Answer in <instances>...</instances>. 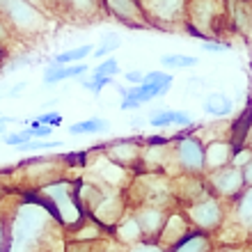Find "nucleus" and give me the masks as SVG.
<instances>
[{"label": "nucleus", "mask_w": 252, "mask_h": 252, "mask_svg": "<svg viewBox=\"0 0 252 252\" xmlns=\"http://www.w3.org/2000/svg\"><path fill=\"white\" fill-rule=\"evenodd\" d=\"M53 222L44 206L26 197L5 222V252H44Z\"/></svg>", "instance_id": "nucleus-1"}, {"label": "nucleus", "mask_w": 252, "mask_h": 252, "mask_svg": "<svg viewBox=\"0 0 252 252\" xmlns=\"http://www.w3.org/2000/svg\"><path fill=\"white\" fill-rule=\"evenodd\" d=\"M37 204H41L60 225L64 227H83L87 220V213L78 199L76 186L69 181H53L41 186L39 195H30Z\"/></svg>", "instance_id": "nucleus-2"}, {"label": "nucleus", "mask_w": 252, "mask_h": 252, "mask_svg": "<svg viewBox=\"0 0 252 252\" xmlns=\"http://www.w3.org/2000/svg\"><path fill=\"white\" fill-rule=\"evenodd\" d=\"M225 19L227 12L220 0H188L184 30L202 39H218V26Z\"/></svg>", "instance_id": "nucleus-3"}, {"label": "nucleus", "mask_w": 252, "mask_h": 252, "mask_svg": "<svg viewBox=\"0 0 252 252\" xmlns=\"http://www.w3.org/2000/svg\"><path fill=\"white\" fill-rule=\"evenodd\" d=\"M0 12L16 34L32 37L46 28V16L32 0H0Z\"/></svg>", "instance_id": "nucleus-4"}, {"label": "nucleus", "mask_w": 252, "mask_h": 252, "mask_svg": "<svg viewBox=\"0 0 252 252\" xmlns=\"http://www.w3.org/2000/svg\"><path fill=\"white\" fill-rule=\"evenodd\" d=\"M184 213H186V218L190 220V225L195 229L211 234V236L225 222V206H222L218 195H213L211 190H206L204 195H199L192 202H186Z\"/></svg>", "instance_id": "nucleus-5"}, {"label": "nucleus", "mask_w": 252, "mask_h": 252, "mask_svg": "<svg viewBox=\"0 0 252 252\" xmlns=\"http://www.w3.org/2000/svg\"><path fill=\"white\" fill-rule=\"evenodd\" d=\"M142 12L152 28L158 30H184L188 0H140Z\"/></svg>", "instance_id": "nucleus-6"}, {"label": "nucleus", "mask_w": 252, "mask_h": 252, "mask_svg": "<svg viewBox=\"0 0 252 252\" xmlns=\"http://www.w3.org/2000/svg\"><path fill=\"white\" fill-rule=\"evenodd\" d=\"M172 163L181 174H204V142L199 135H181L172 147Z\"/></svg>", "instance_id": "nucleus-7"}, {"label": "nucleus", "mask_w": 252, "mask_h": 252, "mask_svg": "<svg viewBox=\"0 0 252 252\" xmlns=\"http://www.w3.org/2000/svg\"><path fill=\"white\" fill-rule=\"evenodd\" d=\"M206 188L218 195L220 199H234L243 188H246V181H243V172H241L239 165H229L220 167V170H213V172H206Z\"/></svg>", "instance_id": "nucleus-8"}, {"label": "nucleus", "mask_w": 252, "mask_h": 252, "mask_svg": "<svg viewBox=\"0 0 252 252\" xmlns=\"http://www.w3.org/2000/svg\"><path fill=\"white\" fill-rule=\"evenodd\" d=\"M101 9L126 28H138V30L152 28L142 12L140 0H101Z\"/></svg>", "instance_id": "nucleus-9"}, {"label": "nucleus", "mask_w": 252, "mask_h": 252, "mask_svg": "<svg viewBox=\"0 0 252 252\" xmlns=\"http://www.w3.org/2000/svg\"><path fill=\"white\" fill-rule=\"evenodd\" d=\"M92 149L94 152H103L115 165L124 167V170H138L140 167L142 147H140L138 140H133V138H120V140L108 142V145H101V147L96 145Z\"/></svg>", "instance_id": "nucleus-10"}, {"label": "nucleus", "mask_w": 252, "mask_h": 252, "mask_svg": "<svg viewBox=\"0 0 252 252\" xmlns=\"http://www.w3.org/2000/svg\"><path fill=\"white\" fill-rule=\"evenodd\" d=\"M167 206H156V204H142L133 209V218L140 227V234H142V241H156L158 239L160 229H163V222L167 218Z\"/></svg>", "instance_id": "nucleus-11"}, {"label": "nucleus", "mask_w": 252, "mask_h": 252, "mask_svg": "<svg viewBox=\"0 0 252 252\" xmlns=\"http://www.w3.org/2000/svg\"><path fill=\"white\" fill-rule=\"evenodd\" d=\"M190 229H192V225L184 211H167V218L163 222V229H160L156 243L167 252V250H172Z\"/></svg>", "instance_id": "nucleus-12"}, {"label": "nucleus", "mask_w": 252, "mask_h": 252, "mask_svg": "<svg viewBox=\"0 0 252 252\" xmlns=\"http://www.w3.org/2000/svg\"><path fill=\"white\" fill-rule=\"evenodd\" d=\"M225 12L234 32L252 41V0H227Z\"/></svg>", "instance_id": "nucleus-13"}, {"label": "nucleus", "mask_w": 252, "mask_h": 252, "mask_svg": "<svg viewBox=\"0 0 252 252\" xmlns=\"http://www.w3.org/2000/svg\"><path fill=\"white\" fill-rule=\"evenodd\" d=\"M234 152H236V145L227 138L204 142V174L229 165L234 158Z\"/></svg>", "instance_id": "nucleus-14"}, {"label": "nucleus", "mask_w": 252, "mask_h": 252, "mask_svg": "<svg viewBox=\"0 0 252 252\" xmlns=\"http://www.w3.org/2000/svg\"><path fill=\"white\" fill-rule=\"evenodd\" d=\"M90 71V66L85 62H76V64H53V62H48V69L44 73V85H58L62 80H71V78H83L85 73Z\"/></svg>", "instance_id": "nucleus-15"}, {"label": "nucleus", "mask_w": 252, "mask_h": 252, "mask_svg": "<svg viewBox=\"0 0 252 252\" xmlns=\"http://www.w3.org/2000/svg\"><path fill=\"white\" fill-rule=\"evenodd\" d=\"M167 252H213V239H211V234L199 232V229L192 227L190 232Z\"/></svg>", "instance_id": "nucleus-16"}, {"label": "nucleus", "mask_w": 252, "mask_h": 252, "mask_svg": "<svg viewBox=\"0 0 252 252\" xmlns=\"http://www.w3.org/2000/svg\"><path fill=\"white\" fill-rule=\"evenodd\" d=\"M234 218L243 232L252 234V186H246L234 197Z\"/></svg>", "instance_id": "nucleus-17"}, {"label": "nucleus", "mask_w": 252, "mask_h": 252, "mask_svg": "<svg viewBox=\"0 0 252 252\" xmlns=\"http://www.w3.org/2000/svg\"><path fill=\"white\" fill-rule=\"evenodd\" d=\"M202 108L209 117H216V120H222V117H229L234 110L232 99L222 92H211L206 94V99L202 101Z\"/></svg>", "instance_id": "nucleus-18"}, {"label": "nucleus", "mask_w": 252, "mask_h": 252, "mask_svg": "<svg viewBox=\"0 0 252 252\" xmlns=\"http://www.w3.org/2000/svg\"><path fill=\"white\" fill-rule=\"evenodd\" d=\"M113 232L117 236V241L124 243V246H133V243L142 241V234H140V227L135 222V218H133V213H128L126 218L122 216V220L113 227Z\"/></svg>", "instance_id": "nucleus-19"}, {"label": "nucleus", "mask_w": 252, "mask_h": 252, "mask_svg": "<svg viewBox=\"0 0 252 252\" xmlns=\"http://www.w3.org/2000/svg\"><path fill=\"white\" fill-rule=\"evenodd\" d=\"M101 12V0H69L66 16L76 21H92Z\"/></svg>", "instance_id": "nucleus-20"}, {"label": "nucleus", "mask_w": 252, "mask_h": 252, "mask_svg": "<svg viewBox=\"0 0 252 252\" xmlns=\"http://www.w3.org/2000/svg\"><path fill=\"white\" fill-rule=\"evenodd\" d=\"M110 131V122L103 120V117H92V120H83L76 122V124L69 126V133L71 135H92V133H106Z\"/></svg>", "instance_id": "nucleus-21"}, {"label": "nucleus", "mask_w": 252, "mask_h": 252, "mask_svg": "<svg viewBox=\"0 0 252 252\" xmlns=\"http://www.w3.org/2000/svg\"><path fill=\"white\" fill-rule=\"evenodd\" d=\"M92 51H94L92 44H83V46H78V48H71V51H64V53H58L51 62H53V64H60V66L76 64V62L85 60L87 55H92Z\"/></svg>", "instance_id": "nucleus-22"}, {"label": "nucleus", "mask_w": 252, "mask_h": 252, "mask_svg": "<svg viewBox=\"0 0 252 252\" xmlns=\"http://www.w3.org/2000/svg\"><path fill=\"white\" fill-rule=\"evenodd\" d=\"M160 66L165 69H188V66H197L199 60L192 55H184V53H167L160 58Z\"/></svg>", "instance_id": "nucleus-23"}, {"label": "nucleus", "mask_w": 252, "mask_h": 252, "mask_svg": "<svg viewBox=\"0 0 252 252\" xmlns=\"http://www.w3.org/2000/svg\"><path fill=\"white\" fill-rule=\"evenodd\" d=\"M120 46H122V39H120V37H117V34H113V32H108L106 37L101 39L99 46L92 51V53H94V58H108V55H113Z\"/></svg>", "instance_id": "nucleus-24"}, {"label": "nucleus", "mask_w": 252, "mask_h": 252, "mask_svg": "<svg viewBox=\"0 0 252 252\" xmlns=\"http://www.w3.org/2000/svg\"><path fill=\"white\" fill-rule=\"evenodd\" d=\"M80 85L85 87V90H90L92 94H101L103 87L115 85V78L113 76H96V73H94V76H90V78L83 76V78H80Z\"/></svg>", "instance_id": "nucleus-25"}, {"label": "nucleus", "mask_w": 252, "mask_h": 252, "mask_svg": "<svg viewBox=\"0 0 252 252\" xmlns=\"http://www.w3.org/2000/svg\"><path fill=\"white\" fill-rule=\"evenodd\" d=\"M147 122H149L154 128H165V126H172V110H167V108L152 110V115L147 117Z\"/></svg>", "instance_id": "nucleus-26"}, {"label": "nucleus", "mask_w": 252, "mask_h": 252, "mask_svg": "<svg viewBox=\"0 0 252 252\" xmlns=\"http://www.w3.org/2000/svg\"><path fill=\"white\" fill-rule=\"evenodd\" d=\"M94 73L96 76H117L120 73V62H117V58H106V60H101L94 66Z\"/></svg>", "instance_id": "nucleus-27"}, {"label": "nucleus", "mask_w": 252, "mask_h": 252, "mask_svg": "<svg viewBox=\"0 0 252 252\" xmlns=\"http://www.w3.org/2000/svg\"><path fill=\"white\" fill-rule=\"evenodd\" d=\"M145 83H152V85H172L174 76L167 71H147L145 73Z\"/></svg>", "instance_id": "nucleus-28"}, {"label": "nucleus", "mask_w": 252, "mask_h": 252, "mask_svg": "<svg viewBox=\"0 0 252 252\" xmlns=\"http://www.w3.org/2000/svg\"><path fill=\"white\" fill-rule=\"evenodd\" d=\"M126 252H165V250H163L156 241H138V243L128 246Z\"/></svg>", "instance_id": "nucleus-29"}, {"label": "nucleus", "mask_w": 252, "mask_h": 252, "mask_svg": "<svg viewBox=\"0 0 252 252\" xmlns=\"http://www.w3.org/2000/svg\"><path fill=\"white\" fill-rule=\"evenodd\" d=\"M202 51L204 53H225V51H229V44L216 41V39H204L202 41Z\"/></svg>", "instance_id": "nucleus-30"}, {"label": "nucleus", "mask_w": 252, "mask_h": 252, "mask_svg": "<svg viewBox=\"0 0 252 252\" xmlns=\"http://www.w3.org/2000/svg\"><path fill=\"white\" fill-rule=\"evenodd\" d=\"M28 140H32V135H30V131H19V133H7V135H5V145L19 147V145H23V142H28Z\"/></svg>", "instance_id": "nucleus-31"}, {"label": "nucleus", "mask_w": 252, "mask_h": 252, "mask_svg": "<svg viewBox=\"0 0 252 252\" xmlns=\"http://www.w3.org/2000/svg\"><path fill=\"white\" fill-rule=\"evenodd\" d=\"M192 115L188 110H172V126H190Z\"/></svg>", "instance_id": "nucleus-32"}, {"label": "nucleus", "mask_w": 252, "mask_h": 252, "mask_svg": "<svg viewBox=\"0 0 252 252\" xmlns=\"http://www.w3.org/2000/svg\"><path fill=\"white\" fill-rule=\"evenodd\" d=\"M53 126H46V124H39L34 126V128H30V135H32V140H46L53 135Z\"/></svg>", "instance_id": "nucleus-33"}, {"label": "nucleus", "mask_w": 252, "mask_h": 252, "mask_svg": "<svg viewBox=\"0 0 252 252\" xmlns=\"http://www.w3.org/2000/svg\"><path fill=\"white\" fill-rule=\"evenodd\" d=\"M12 34H14V30H12V26L7 23V19L0 14V48L5 46L7 41L12 39Z\"/></svg>", "instance_id": "nucleus-34"}, {"label": "nucleus", "mask_w": 252, "mask_h": 252, "mask_svg": "<svg viewBox=\"0 0 252 252\" xmlns=\"http://www.w3.org/2000/svg\"><path fill=\"white\" fill-rule=\"evenodd\" d=\"M37 122L39 124H46V126H60L62 124V115L60 113H41L39 117H37Z\"/></svg>", "instance_id": "nucleus-35"}, {"label": "nucleus", "mask_w": 252, "mask_h": 252, "mask_svg": "<svg viewBox=\"0 0 252 252\" xmlns=\"http://www.w3.org/2000/svg\"><path fill=\"white\" fill-rule=\"evenodd\" d=\"M41 2L58 14H66V5H69V0H41Z\"/></svg>", "instance_id": "nucleus-36"}, {"label": "nucleus", "mask_w": 252, "mask_h": 252, "mask_svg": "<svg viewBox=\"0 0 252 252\" xmlns=\"http://www.w3.org/2000/svg\"><path fill=\"white\" fill-rule=\"evenodd\" d=\"M124 80L128 83V85H142V83H145V73L138 71V69H135V71H126Z\"/></svg>", "instance_id": "nucleus-37"}, {"label": "nucleus", "mask_w": 252, "mask_h": 252, "mask_svg": "<svg viewBox=\"0 0 252 252\" xmlns=\"http://www.w3.org/2000/svg\"><path fill=\"white\" fill-rule=\"evenodd\" d=\"M26 87H28V83L26 80H21V83H16V85H12L9 90H7V96H9V99H19L21 92H26Z\"/></svg>", "instance_id": "nucleus-38"}, {"label": "nucleus", "mask_w": 252, "mask_h": 252, "mask_svg": "<svg viewBox=\"0 0 252 252\" xmlns=\"http://www.w3.org/2000/svg\"><path fill=\"white\" fill-rule=\"evenodd\" d=\"M241 172H243V181H246V186H252V158L241 167Z\"/></svg>", "instance_id": "nucleus-39"}, {"label": "nucleus", "mask_w": 252, "mask_h": 252, "mask_svg": "<svg viewBox=\"0 0 252 252\" xmlns=\"http://www.w3.org/2000/svg\"><path fill=\"white\" fill-rule=\"evenodd\" d=\"M142 106L138 99H122V110H138Z\"/></svg>", "instance_id": "nucleus-40"}, {"label": "nucleus", "mask_w": 252, "mask_h": 252, "mask_svg": "<svg viewBox=\"0 0 252 252\" xmlns=\"http://www.w3.org/2000/svg\"><path fill=\"white\" fill-rule=\"evenodd\" d=\"M0 252H5V220L0 216Z\"/></svg>", "instance_id": "nucleus-41"}, {"label": "nucleus", "mask_w": 252, "mask_h": 252, "mask_svg": "<svg viewBox=\"0 0 252 252\" xmlns=\"http://www.w3.org/2000/svg\"><path fill=\"white\" fill-rule=\"evenodd\" d=\"M145 122L147 120H142V117H131V126H133V128H142V126H145Z\"/></svg>", "instance_id": "nucleus-42"}, {"label": "nucleus", "mask_w": 252, "mask_h": 252, "mask_svg": "<svg viewBox=\"0 0 252 252\" xmlns=\"http://www.w3.org/2000/svg\"><path fill=\"white\" fill-rule=\"evenodd\" d=\"M246 147L252 149V124H250V133H248V138H246Z\"/></svg>", "instance_id": "nucleus-43"}, {"label": "nucleus", "mask_w": 252, "mask_h": 252, "mask_svg": "<svg viewBox=\"0 0 252 252\" xmlns=\"http://www.w3.org/2000/svg\"><path fill=\"white\" fill-rule=\"evenodd\" d=\"M220 252H246L243 248H225V250H220Z\"/></svg>", "instance_id": "nucleus-44"}, {"label": "nucleus", "mask_w": 252, "mask_h": 252, "mask_svg": "<svg viewBox=\"0 0 252 252\" xmlns=\"http://www.w3.org/2000/svg\"><path fill=\"white\" fill-rule=\"evenodd\" d=\"M5 126H7V124H2V122H0V133L5 131Z\"/></svg>", "instance_id": "nucleus-45"}, {"label": "nucleus", "mask_w": 252, "mask_h": 252, "mask_svg": "<svg viewBox=\"0 0 252 252\" xmlns=\"http://www.w3.org/2000/svg\"><path fill=\"white\" fill-rule=\"evenodd\" d=\"M2 195H5V192H2V190H0V199H2Z\"/></svg>", "instance_id": "nucleus-46"}, {"label": "nucleus", "mask_w": 252, "mask_h": 252, "mask_svg": "<svg viewBox=\"0 0 252 252\" xmlns=\"http://www.w3.org/2000/svg\"><path fill=\"white\" fill-rule=\"evenodd\" d=\"M0 55H2V48H0Z\"/></svg>", "instance_id": "nucleus-47"}]
</instances>
